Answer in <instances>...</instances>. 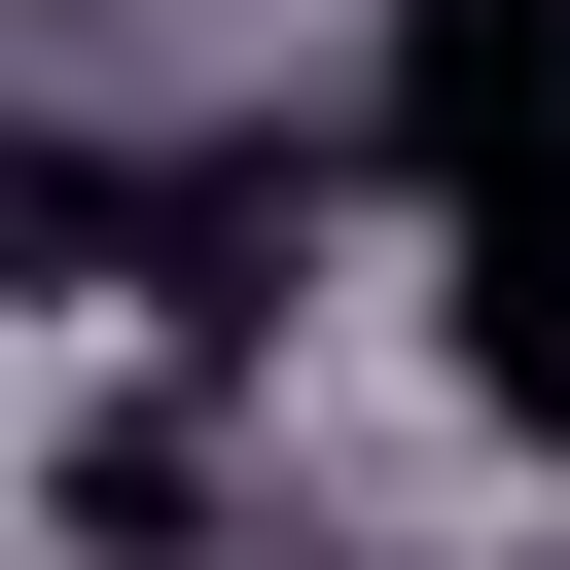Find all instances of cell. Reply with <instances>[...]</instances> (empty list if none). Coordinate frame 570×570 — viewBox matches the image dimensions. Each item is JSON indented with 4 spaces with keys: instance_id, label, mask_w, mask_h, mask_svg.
<instances>
[{
    "instance_id": "1",
    "label": "cell",
    "mask_w": 570,
    "mask_h": 570,
    "mask_svg": "<svg viewBox=\"0 0 570 570\" xmlns=\"http://www.w3.org/2000/svg\"><path fill=\"white\" fill-rule=\"evenodd\" d=\"M356 142H392L428 214H570V0H392Z\"/></svg>"
},
{
    "instance_id": "3",
    "label": "cell",
    "mask_w": 570,
    "mask_h": 570,
    "mask_svg": "<svg viewBox=\"0 0 570 570\" xmlns=\"http://www.w3.org/2000/svg\"><path fill=\"white\" fill-rule=\"evenodd\" d=\"M178 534H214V428L107 392V428H71V570H178Z\"/></svg>"
},
{
    "instance_id": "2",
    "label": "cell",
    "mask_w": 570,
    "mask_h": 570,
    "mask_svg": "<svg viewBox=\"0 0 570 570\" xmlns=\"http://www.w3.org/2000/svg\"><path fill=\"white\" fill-rule=\"evenodd\" d=\"M463 392L499 463H570V214H463Z\"/></svg>"
}]
</instances>
